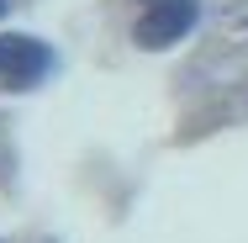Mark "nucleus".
<instances>
[{"mask_svg": "<svg viewBox=\"0 0 248 243\" xmlns=\"http://www.w3.org/2000/svg\"><path fill=\"white\" fill-rule=\"evenodd\" d=\"M196 27V0H148L138 16V43L143 48H169Z\"/></svg>", "mask_w": 248, "mask_h": 243, "instance_id": "f257e3e1", "label": "nucleus"}, {"mask_svg": "<svg viewBox=\"0 0 248 243\" xmlns=\"http://www.w3.org/2000/svg\"><path fill=\"white\" fill-rule=\"evenodd\" d=\"M48 64H53V53L37 37H21V32L0 37V80L5 85H37L48 74Z\"/></svg>", "mask_w": 248, "mask_h": 243, "instance_id": "f03ea898", "label": "nucleus"}, {"mask_svg": "<svg viewBox=\"0 0 248 243\" xmlns=\"http://www.w3.org/2000/svg\"><path fill=\"white\" fill-rule=\"evenodd\" d=\"M0 11H5V0H0Z\"/></svg>", "mask_w": 248, "mask_h": 243, "instance_id": "7ed1b4c3", "label": "nucleus"}]
</instances>
